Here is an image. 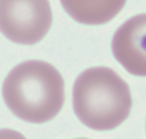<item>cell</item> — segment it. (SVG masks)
Wrapping results in <instances>:
<instances>
[{
	"mask_svg": "<svg viewBox=\"0 0 146 139\" xmlns=\"http://www.w3.org/2000/svg\"><path fill=\"white\" fill-rule=\"evenodd\" d=\"M111 48L126 71L146 76V14H138L121 25L112 37Z\"/></svg>",
	"mask_w": 146,
	"mask_h": 139,
	"instance_id": "obj_4",
	"label": "cell"
},
{
	"mask_svg": "<svg viewBox=\"0 0 146 139\" xmlns=\"http://www.w3.org/2000/svg\"><path fill=\"white\" fill-rule=\"evenodd\" d=\"M71 19L83 25H103L123 9L126 0H60Z\"/></svg>",
	"mask_w": 146,
	"mask_h": 139,
	"instance_id": "obj_5",
	"label": "cell"
},
{
	"mask_svg": "<svg viewBox=\"0 0 146 139\" xmlns=\"http://www.w3.org/2000/svg\"><path fill=\"white\" fill-rule=\"evenodd\" d=\"M52 22L48 0H0V33L14 43L31 46L40 42Z\"/></svg>",
	"mask_w": 146,
	"mask_h": 139,
	"instance_id": "obj_3",
	"label": "cell"
},
{
	"mask_svg": "<svg viewBox=\"0 0 146 139\" xmlns=\"http://www.w3.org/2000/svg\"><path fill=\"white\" fill-rule=\"evenodd\" d=\"M3 98L18 118L41 124L55 118L64 103V81L50 63L29 60L15 66L3 83Z\"/></svg>",
	"mask_w": 146,
	"mask_h": 139,
	"instance_id": "obj_1",
	"label": "cell"
},
{
	"mask_svg": "<svg viewBox=\"0 0 146 139\" xmlns=\"http://www.w3.org/2000/svg\"><path fill=\"white\" fill-rule=\"evenodd\" d=\"M72 108L87 128L95 131L113 130L131 112L130 88L111 68H89L74 83Z\"/></svg>",
	"mask_w": 146,
	"mask_h": 139,
	"instance_id": "obj_2",
	"label": "cell"
},
{
	"mask_svg": "<svg viewBox=\"0 0 146 139\" xmlns=\"http://www.w3.org/2000/svg\"><path fill=\"white\" fill-rule=\"evenodd\" d=\"M0 139H26V137L14 130L0 129Z\"/></svg>",
	"mask_w": 146,
	"mask_h": 139,
	"instance_id": "obj_6",
	"label": "cell"
}]
</instances>
